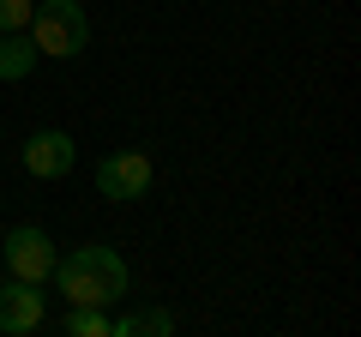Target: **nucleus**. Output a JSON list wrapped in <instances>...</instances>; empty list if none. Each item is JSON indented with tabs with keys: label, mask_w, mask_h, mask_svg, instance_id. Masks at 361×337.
Wrapping results in <instances>:
<instances>
[{
	"label": "nucleus",
	"mask_w": 361,
	"mask_h": 337,
	"mask_svg": "<svg viewBox=\"0 0 361 337\" xmlns=\"http://www.w3.org/2000/svg\"><path fill=\"white\" fill-rule=\"evenodd\" d=\"M49 283L61 289L73 307H121L127 289H133V271H127V259H121V247L90 241V247H73V253L54 259Z\"/></svg>",
	"instance_id": "1"
},
{
	"label": "nucleus",
	"mask_w": 361,
	"mask_h": 337,
	"mask_svg": "<svg viewBox=\"0 0 361 337\" xmlns=\"http://www.w3.org/2000/svg\"><path fill=\"white\" fill-rule=\"evenodd\" d=\"M30 42L49 61H78L90 49V18L78 0H37L30 6Z\"/></svg>",
	"instance_id": "2"
},
{
	"label": "nucleus",
	"mask_w": 361,
	"mask_h": 337,
	"mask_svg": "<svg viewBox=\"0 0 361 337\" xmlns=\"http://www.w3.org/2000/svg\"><path fill=\"white\" fill-rule=\"evenodd\" d=\"M0 259H6V277L49 283V277H54V259H61V247H54V235L42 229V223H18V229H6V241H0Z\"/></svg>",
	"instance_id": "3"
},
{
	"label": "nucleus",
	"mask_w": 361,
	"mask_h": 337,
	"mask_svg": "<svg viewBox=\"0 0 361 337\" xmlns=\"http://www.w3.org/2000/svg\"><path fill=\"white\" fill-rule=\"evenodd\" d=\"M157 181V168L145 151H109L103 163H97V193L115 199V205H133V199H145Z\"/></svg>",
	"instance_id": "4"
},
{
	"label": "nucleus",
	"mask_w": 361,
	"mask_h": 337,
	"mask_svg": "<svg viewBox=\"0 0 361 337\" xmlns=\"http://www.w3.org/2000/svg\"><path fill=\"white\" fill-rule=\"evenodd\" d=\"M49 325V301H42V283H25V277H6L0 283V337H30Z\"/></svg>",
	"instance_id": "5"
},
{
	"label": "nucleus",
	"mask_w": 361,
	"mask_h": 337,
	"mask_svg": "<svg viewBox=\"0 0 361 337\" xmlns=\"http://www.w3.org/2000/svg\"><path fill=\"white\" fill-rule=\"evenodd\" d=\"M73 163H78L73 133H61V127H37V133L25 139V168L37 175V181H61V175H73Z\"/></svg>",
	"instance_id": "6"
},
{
	"label": "nucleus",
	"mask_w": 361,
	"mask_h": 337,
	"mask_svg": "<svg viewBox=\"0 0 361 337\" xmlns=\"http://www.w3.org/2000/svg\"><path fill=\"white\" fill-rule=\"evenodd\" d=\"M30 73H37V42H30V30H0V85H18Z\"/></svg>",
	"instance_id": "7"
},
{
	"label": "nucleus",
	"mask_w": 361,
	"mask_h": 337,
	"mask_svg": "<svg viewBox=\"0 0 361 337\" xmlns=\"http://www.w3.org/2000/svg\"><path fill=\"white\" fill-rule=\"evenodd\" d=\"M109 337H175V313L169 307H133L109 319Z\"/></svg>",
	"instance_id": "8"
},
{
	"label": "nucleus",
	"mask_w": 361,
	"mask_h": 337,
	"mask_svg": "<svg viewBox=\"0 0 361 337\" xmlns=\"http://www.w3.org/2000/svg\"><path fill=\"white\" fill-rule=\"evenodd\" d=\"M66 337H109V307H73L61 319Z\"/></svg>",
	"instance_id": "9"
},
{
	"label": "nucleus",
	"mask_w": 361,
	"mask_h": 337,
	"mask_svg": "<svg viewBox=\"0 0 361 337\" xmlns=\"http://www.w3.org/2000/svg\"><path fill=\"white\" fill-rule=\"evenodd\" d=\"M30 6L37 0H0V30H30Z\"/></svg>",
	"instance_id": "10"
}]
</instances>
